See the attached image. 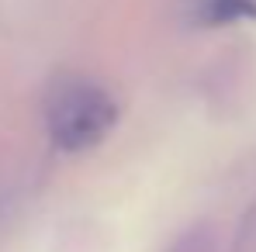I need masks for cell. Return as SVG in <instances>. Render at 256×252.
I'll use <instances>...</instances> for the list:
<instances>
[{"mask_svg": "<svg viewBox=\"0 0 256 252\" xmlns=\"http://www.w3.org/2000/svg\"><path fill=\"white\" fill-rule=\"evenodd\" d=\"M45 125L56 149L86 152L100 145L118 125V104L104 86L80 76H62L45 97Z\"/></svg>", "mask_w": 256, "mask_h": 252, "instance_id": "6da1fadb", "label": "cell"}, {"mask_svg": "<svg viewBox=\"0 0 256 252\" xmlns=\"http://www.w3.org/2000/svg\"><path fill=\"white\" fill-rule=\"evenodd\" d=\"M194 17L201 24H232L256 21V0H198Z\"/></svg>", "mask_w": 256, "mask_h": 252, "instance_id": "7a4b0ae2", "label": "cell"}]
</instances>
